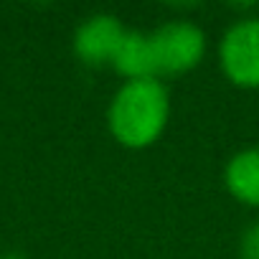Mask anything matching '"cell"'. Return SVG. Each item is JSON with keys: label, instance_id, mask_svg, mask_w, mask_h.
<instances>
[{"label": "cell", "instance_id": "7", "mask_svg": "<svg viewBox=\"0 0 259 259\" xmlns=\"http://www.w3.org/2000/svg\"><path fill=\"white\" fill-rule=\"evenodd\" d=\"M239 256L241 259H259V221L246 226L239 236Z\"/></svg>", "mask_w": 259, "mask_h": 259}, {"label": "cell", "instance_id": "3", "mask_svg": "<svg viewBox=\"0 0 259 259\" xmlns=\"http://www.w3.org/2000/svg\"><path fill=\"white\" fill-rule=\"evenodd\" d=\"M150 36L158 56V74H186L198 66L206 54V33L191 21H168Z\"/></svg>", "mask_w": 259, "mask_h": 259}, {"label": "cell", "instance_id": "8", "mask_svg": "<svg viewBox=\"0 0 259 259\" xmlns=\"http://www.w3.org/2000/svg\"><path fill=\"white\" fill-rule=\"evenodd\" d=\"M0 259H26V256H23V254H3Z\"/></svg>", "mask_w": 259, "mask_h": 259}, {"label": "cell", "instance_id": "4", "mask_svg": "<svg viewBox=\"0 0 259 259\" xmlns=\"http://www.w3.org/2000/svg\"><path fill=\"white\" fill-rule=\"evenodd\" d=\"M124 33H127V28L122 26V21L117 16L94 13L79 23V28L74 33V51L89 66L112 64Z\"/></svg>", "mask_w": 259, "mask_h": 259}, {"label": "cell", "instance_id": "1", "mask_svg": "<svg viewBox=\"0 0 259 259\" xmlns=\"http://www.w3.org/2000/svg\"><path fill=\"white\" fill-rule=\"evenodd\" d=\"M168 119L170 94L158 76L124 81L107 107V127L112 138L130 150H143L158 143Z\"/></svg>", "mask_w": 259, "mask_h": 259}, {"label": "cell", "instance_id": "2", "mask_svg": "<svg viewBox=\"0 0 259 259\" xmlns=\"http://www.w3.org/2000/svg\"><path fill=\"white\" fill-rule=\"evenodd\" d=\"M219 61L226 79L241 89H259V16L239 18L226 28Z\"/></svg>", "mask_w": 259, "mask_h": 259}, {"label": "cell", "instance_id": "6", "mask_svg": "<svg viewBox=\"0 0 259 259\" xmlns=\"http://www.w3.org/2000/svg\"><path fill=\"white\" fill-rule=\"evenodd\" d=\"M224 183L239 203L259 208V148H246L231 155L224 170Z\"/></svg>", "mask_w": 259, "mask_h": 259}, {"label": "cell", "instance_id": "5", "mask_svg": "<svg viewBox=\"0 0 259 259\" xmlns=\"http://www.w3.org/2000/svg\"><path fill=\"white\" fill-rule=\"evenodd\" d=\"M109 66L117 74H122L124 81L158 76V56H155L153 36L143 31H127Z\"/></svg>", "mask_w": 259, "mask_h": 259}]
</instances>
